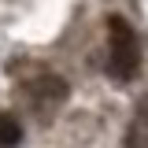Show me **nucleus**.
<instances>
[{
    "label": "nucleus",
    "instance_id": "obj_1",
    "mask_svg": "<svg viewBox=\"0 0 148 148\" xmlns=\"http://www.w3.org/2000/svg\"><path fill=\"white\" fill-rule=\"evenodd\" d=\"M108 34H111V56H108L111 74L122 78V82L137 78V71H141V41L133 34V26H130L126 18L111 15L108 18Z\"/></svg>",
    "mask_w": 148,
    "mask_h": 148
},
{
    "label": "nucleus",
    "instance_id": "obj_2",
    "mask_svg": "<svg viewBox=\"0 0 148 148\" xmlns=\"http://www.w3.org/2000/svg\"><path fill=\"white\" fill-rule=\"evenodd\" d=\"M30 92H34L37 104H63V96H67V82L45 74V78H37L34 85H30Z\"/></svg>",
    "mask_w": 148,
    "mask_h": 148
},
{
    "label": "nucleus",
    "instance_id": "obj_3",
    "mask_svg": "<svg viewBox=\"0 0 148 148\" xmlns=\"http://www.w3.org/2000/svg\"><path fill=\"white\" fill-rule=\"evenodd\" d=\"M22 141V126L11 115H0V148H15Z\"/></svg>",
    "mask_w": 148,
    "mask_h": 148
}]
</instances>
